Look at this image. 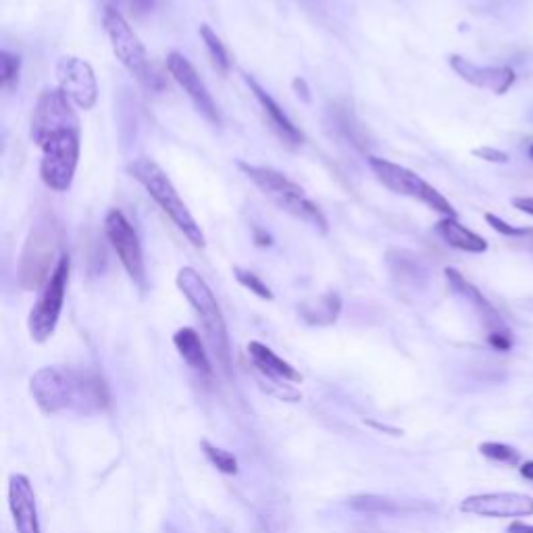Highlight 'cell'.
I'll use <instances>...</instances> for the list:
<instances>
[{
	"instance_id": "1",
	"label": "cell",
	"mask_w": 533,
	"mask_h": 533,
	"mask_svg": "<svg viewBox=\"0 0 533 533\" xmlns=\"http://www.w3.org/2000/svg\"><path fill=\"white\" fill-rule=\"evenodd\" d=\"M30 392L42 413H79L92 415L109 405V392L100 376L92 371L65 369V367H42L34 373Z\"/></svg>"
},
{
	"instance_id": "2",
	"label": "cell",
	"mask_w": 533,
	"mask_h": 533,
	"mask_svg": "<svg viewBox=\"0 0 533 533\" xmlns=\"http://www.w3.org/2000/svg\"><path fill=\"white\" fill-rule=\"evenodd\" d=\"M177 287L192 305L194 311H196L200 323H203L205 336L208 344H211V350L215 358H217L219 367L226 376L232 371V350H229V334L226 319H223V313L219 308V302L215 298V294L208 284L200 277V273L192 266H184L177 273Z\"/></svg>"
},
{
	"instance_id": "3",
	"label": "cell",
	"mask_w": 533,
	"mask_h": 533,
	"mask_svg": "<svg viewBox=\"0 0 533 533\" xmlns=\"http://www.w3.org/2000/svg\"><path fill=\"white\" fill-rule=\"evenodd\" d=\"M127 173L142 186L144 190H146L148 196L161 206V211L167 215L173 223H176V227L188 237L192 246L196 248L205 246L206 242H205L203 229H200L196 219L192 217V213L188 211V206H186L184 200L179 198L177 190L173 188L167 173L158 167L153 158H146V156L136 158V161L127 165Z\"/></svg>"
},
{
	"instance_id": "4",
	"label": "cell",
	"mask_w": 533,
	"mask_h": 533,
	"mask_svg": "<svg viewBox=\"0 0 533 533\" xmlns=\"http://www.w3.org/2000/svg\"><path fill=\"white\" fill-rule=\"evenodd\" d=\"M240 169L246 173L252 184L261 190L284 213L292 215L307 226H311L315 232L327 234V219L319 206L307 196L305 190L298 184H294L290 177H286L282 171L271 167H258V165L240 163Z\"/></svg>"
},
{
	"instance_id": "5",
	"label": "cell",
	"mask_w": 533,
	"mask_h": 533,
	"mask_svg": "<svg viewBox=\"0 0 533 533\" xmlns=\"http://www.w3.org/2000/svg\"><path fill=\"white\" fill-rule=\"evenodd\" d=\"M63 240L61 226L53 215H42L35 219L21 252L19 284L24 290H38L45 287L50 273L55 271V256Z\"/></svg>"
},
{
	"instance_id": "6",
	"label": "cell",
	"mask_w": 533,
	"mask_h": 533,
	"mask_svg": "<svg viewBox=\"0 0 533 533\" xmlns=\"http://www.w3.org/2000/svg\"><path fill=\"white\" fill-rule=\"evenodd\" d=\"M38 146L42 150V182L53 192H67L71 184H74L79 163V146H82L79 127L50 134L45 140L38 142Z\"/></svg>"
},
{
	"instance_id": "7",
	"label": "cell",
	"mask_w": 533,
	"mask_h": 533,
	"mask_svg": "<svg viewBox=\"0 0 533 533\" xmlns=\"http://www.w3.org/2000/svg\"><path fill=\"white\" fill-rule=\"evenodd\" d=\"M369 165L376 177L381 184L386 186L387 190L394 194H400V196H408L413 200H419L421 205L429 206L431 211L442 213L444 217H457V211L452 205L446 200L442 194H439L434 186H429L421 176H417L415 171H410L402 165H396L392 161H386V158L379 156H369Z\"/></svg>"
},
{
	"instance_id": "8",
	"label": "cell",
	"mask_w": 533,
	"mask_h": 533,
	"mask_svg": "<svg viewBox=\"0 0 533 533\" xmlns=\"http://www.w3.org/2000/svg\"><path fill=\"white\" fill-rule=\"evenodd\" d=\"M69 273H71V258L69 255H61L56 261L55 271L50 273L45 287H42L38 300L27 319V327H30V336L34 342H46L50 336L55 334L56 323L63 313L65 305V294H67L69 284Z\"/></svg>"
},
{
	"instance_id": "9",
	"label": "cell",
	"mask_w": 533,
	"mask_h": 533,
	"mask_svg": "<svg viewBox=\"0 0 533 533\" xmlns=\"http://www.w3.org/2000/svg\"><path fill=\"white\" fill-rule=\"evenodd\" d=\"M105 32L109 35L113 53L119 63L132 74L142 85H153V69H150L146 48L140 42L138 35L132 30L124 15L113 6H106L103 15Z\"/></svg>"
},
{
	"instance_id": "10",
	"label": "cell",
	"mask_w": 533,
	"mask_h": 533,
	"mask_svg": "<svg viewBox=\"0 0 533 533\" xmlns=\"http://www.w3.org/2000/svg\"><path fill=\"white\" fill-rule=\"evenodd\" d=\"M105 234L109 237L113 250L117 252L121 265L126 266L132 282L144 290L146 287V266H144V252L140 237L132 223L117 208H111L105 217Z\"/></svg>"
},
{
	"instance_id": "11",
	"label": "cell",
	"mask_w": 533,
	"mask_h": 533,
	"mask_svg": "<svg viewBox=\"0 0 533 533\" xmlns=\"http://www.w3.org/2000/svg\"><path fill=\"white\" fill-rule=\"evenodd\" d=\"M79 127L74 103L61 90H45L35 100L32 113V140L38 144L46 136L63 132V129Z\"/></svg>"
},
{
	"instance_id": "12",
	"label": "cell",
	"mask_w": 533,
	"mask_h": 533,
	"mask_svg": "<svg viewBox=\"0 0 533 533\" xmlns=\"http://www.w3.org/2000/svg\"><path fill=\"white\" fill-rule=\"evenodd\" d=\"M56 77H59V90L79 109L88 111L96 105L98 84L90 63L77 56H63L56 63Z\"/></svg>"
},
{
	"instance_id": "13",
	"label": "cell",
	"mask_w": 533,
	"mask_h": 533,
	"mask_svg": "<svg viewBox=\"0 0 533 533\" xmlns=\"http://www.w3.org/2000/svg\"><path fill=\"white\" fill-rule=\"evenodd\" d=\"M167 69L171 77L176 79L179 88H182L188 98L192 100L194 109H196L203 117L208 121L211 126H219L221 117H219V109L217 103H215L211 92L203 82V77L198 75V71L190 59H186L184 55L179 53H169L167 56Z\"/></svg>"
},
{
	"instance_id": "14",
	"label": "cell",
	"mask_w": 533,
	"mask_h": 533,
	"mask_svg": "<svg viewBox=\"0 0 533 533\" xmlns=\"http://www.w3.org/2000/svg\"><path fill=\"white\" fill-rule=\"evenodd\" d=\"M460 510L488 518H523L533 515V498L518 492L475 494L460 502Z\"/></svg>"
},
{
	"instance_id": "15",
	"label": "cell",
	"mask_w": 533,
	"mask_h": 533,
	"mask_svg": "<svg viewBox=\"0 0 533 533\" xmlns=\"http://www.w3.org/2000/svg\"><path fill=\"white\" fill-rule=\"evenodd\" d=\"M9 507L17 533H42L35 494L25 475L13 473L9 478Z\"/></svg>"
},
{
	"instance_id": "16",
	"label": "cell",
	"mask_w": 533,
	"mask_h": 533,
	"mask_svg": "<svg viewBox=\"0 0 533 533\" xmlns=\"http://www.w3.org/2000/svg\"><path fill=\"white\" fill-rule=\"evenodd\" d=\"M450 67L457 71L458 77H463L475 88L489 90L494 95H504L515 84V71L508 67H479V65L457 55L450 56Z\"/></svg>"
},
{
	"instance_id": "17",
	"label": "cell",
	"mask_w": 533,
	"mask_h": 533,
	"mask_svg": "<svg viewBox=\"0 0 533 533\" xmlns=\"http://www.w3.org/2000/svg\"><path fill=\"white\" fill-rule=\"evenodd\" d=\"M244 79H246L248 88L252 90V95H255V98L258 100V105H261L263 115H265L266 124H269V127H271V132L276 134L277 138L286 144V146H290V148L300 146L302 140H305V136H302L300 129L294 126L290 119H287V115L282 111V106H279L276 100L266 95V92L250 75H244Z\"/></svg>"
},
{
	"instance_id": "18",
	"label": "cell",
	"mask_w": 533,
	"mask_h": 533,
	"mask_svg": "<svg viewBox=\"0 0 533 533\" xmlns=\"http://www.w3.org/2000/svg\"><path fill=\"white\" fill-rule=\"evenodd\" d=\"M446 277H448V284L452 286V290L460 294V297H463L475 308V311H478L481 323H484L489 331V336L508 334V329H507V326H504V321L500 319V315L496 313V308L489 305V302L484 298V294H481L478 287L467 282V279L460 276L457 269H446Z\"/></svg>"
},
{
	"instance_id": "19",
	"label": "cell",
	"mask_w": 533,
	"mask_h": 533,
	"mask_svg": "<svg viewBox=\"0 0 533 533\" xmlns=\"http://www.w3.org/2000/svg\"><path fill=\"white\" fill-rule=\"evenodd\" d=\"M248 357L252 365L256 367V371H261L265 377H269L276 386L286 384H302V376L294 369V367L284 361L282 357H277L269 346L261 342H250L248 344Z\"/></svg>"
},
{
	"instance_id": "20",
	"label": "cell",
	"mask_w": 533,
	"mask_h": 533,
	"mask_svg": "<svg viewBox=\"0 0 533 533\" xmlns=\"http://www.w3.org/2000/svg\"><path fill=\"white\" fill-rule=\"evenodd\" d=\"M173 344H176L179 357L184 358L190 369H194L196 373H203V376H211L213 367H211V361H208L205 344L203 340H200L196 329L192 327L177 329L176 336H173Z\"/></svg>"
},
{
	"instance_id": "21",
	"label": "cell",
	"mask_w": 533,
	"mask_h": 533,
	"mask_svg": "<svg viewBox=\"0 0 533 533\" xmlns=\"http://www.w3.org/2000/svg\"><path fill=\"white\" fill-rule=\"evenodd\" d=\"M437 234L444 237L446 244H450L452 248H458L463 252H471V255H481L488 250L486 237L471 232L469 227H465L457 217H444L437 221Z\"/></svg>"
},
{
	"instance_id": "22",
	"label": "cell",
	"mask_w": 533,
	"mask_h": 533,
	"mask_svg": "<svg viewBox=\"0 0 533 533\" xmlns=\"http://www.w3.org/2000/svg\"><path fill=\"white\" fill-rule=\"evenodd\" d=\"M340 308H342V300L337 294L334 292H327L323 294L321 298H317L313 302H308L300 308V315L302 319L307 323H311V326H329V323H334L337 319V315H340Z\"/></svg>"
},
{
	"instance_id": "23",
	"label": "cell",
	"mask_w": 533,
	"mask_h": 533,
	"mask_svg": "<svg viewBox=\"0 0 533 533\" xmlns=\"http://www.w3.org/2000/svg\"><path fill=\"white\" fill-rule=\"evenodd\" d=\"M198 32H200V38H203V42H205L206 50H208V56H211L215 69H217L219 74H227L229 67H232V59H229L227 48L223 46L219 35L211 30V25H206V24L200 25Z\"/></svg>"
},
{
	"instance_id": "24",
	"label": "cell",
	"mask_w": 533,
	"mask_h": 533,
	"mask_svg": "<svg viewBox=\"0 0 533 533\" xmlns=\"http://www.w3.org/2000/svg\"><path fill=\"white\" fill-rule=\"evenodd\" d=\"M200 446H203V452L205 457L211 460L213 467H217V471L226 473V475H236L237 473V458L232 455V452L226 450V448H219V446H215L208 442V439H203L200 442Z\"/></svg>"
},
{
	"instance_id": "25",
	"label": "cell",
	"mask_w": 533,
	"mask_h": 533,
	"mask_svg": "<svg viewBox=\"0 0 533 533\" xmlns=\"http://www.w3.org/2000/svg\"><path fill=\"white\" fill-rule=\"evenodd\" d=\"M350 507L367 515H394L400 510L390 498H381V496H358L350 500Z\"/></svg>"
},
{
	"instance_id": "26",
	"label": "cell",
	"mask_w": 533,
	"mask_h": 533,
	"mask_svg": "<svg viewBox=\"0 0 533 533\" xmlns=\"http://www.w3.org/2000/svg\"><path fill=\"white\" fill-rule=\"evenodd\" d=\"M479 452L484 457L496 460V463H504V465H518V460H521L518 450H515L513 446H507L500 442H484L479 446Z\"/></svg>"
},
{
	"instance_id": "27",
	"label": "cell",
	"mask_w": 533,
	"mask_h": 533,
	"mask_svg": "<svg viewBox=\"0 0 533 533\" xmlns=\"http://www.w3.org/2000/svg\"><path fill=\"white\" fill-rule=\"evenodd\" d=\"M234 276H236L237 282H240V284H242L244 287H246V290H250L252 294H256L258 298H263V300H273L271 287L266 286L261 277L255 276V273H252V271L242 269V266H234Z\"/></svg>"
},
{
	"instance_id": "28",
	"label": "cell",
	"mask_w": 533,
	"mask_h": 533,
	"mask_svg": "<svg viewBox=\"0 0 533 533\" xmlns=\"http://www.w3.org/2000/svg\"><path fill=\"white\" fill-rule=\"evenodd\" d=\"M19 69H21L19 56L3 50V53H0V79H3V88L11 90L13 85L17 84Z\"/></svg>"
},
{
	"instance_id": "29",
	"label": "cell",
	"mask_w": 533,
	"mask_h": 533,
	"mask_svg": "<svg viewBox=\"0 0 533 533\" xmlns=\"http://www.w3.org/2000/svg\"><path fill=\"white\" fill-rule=\"evenodd\" d=\"M486 221L496 229V232L502 234V236H513V237H517V236L529 234V229H518V227L508 226V223H504L500 217H496V215H492V213L486 215Z\"/></svg>"
},
{
	"instance_id": "30",
	"label": "cell",
	"mask_w": 533,
	"mask_h": 533,
	"mask_svg": "<svg viewBox=\"0 0 533 533\" xmlns=\"http://www.w3.org/2000/svg\"><path fill=\"white\" fill-rule=\"evenodd\" d=\"M475 156L484 158V161H489V163H508V155L502 153V150L498 148H489V146H484V148H478L473 150Z\"/></svg>"
},
{
	"instance_id": "31",
	"label": "cell",
	"mask_w": 533,
	"mask_h": 533,
	"mask_svg": "<svg viewBox=\"0 0 533 533\" xmlns=\"http://www.w3.org/2000/svg\"><path fill=\"white\" fill-rule=\"evenodd\" d=\"M489 344L494 346L496 350H510V346H513V340H510V334H494V336H488Z\"/></svg>"
},
{
	"instance_id": "32",
	"label": "cell",
	"mask_w": 533,
	"mask_h": 533,
	"mask_svg": "<svg viewBox=\"0 0 533 533\" xmlns=\"http://www.w3.org/2000/svg\"><path fill=\"white\" fill-rule=\"evenodd\" d=\"M513 205H515V208H518V211L528 213L533 217V198L531 196H518L513 200Z\"/></svg>"
},
{
	"instance_id": "33",
	"label": "cell",
	"mask_w": 533,
	"mask_h": 533,
	"mask_svg": "<svg viewBox=\"0 0 533 533\" xmlns=\"http://www.w3.org/2000/svg\"><path fill=\"white\" fill-rule=\"evenodd\" d=\"M508 533H533V525L523 523V521H515V523L508 525Z\"/></svg>"
},
{
	"instance_id": "34",
	"label": "cell",
	"mask_w": 533,
	"mask_h": 533,
	"mask_svg": "<svg viewBox=\"0 0 533 533\" xmlns=\"http://www.w3.org/2000/svg\"><path fill=\"white\" fill-rule=\"evenodd\" d=\"M518 471H521V475L525 479L533 481V460H528V463H523L521 469H518Z\"/></svg>"
},
{
	"instance_id": "35",
	"label": "cell",
	"mask_w": 533,
	"mask_h": 533,
	"mask_svg": "<svg viewBox=\"0 0 533 533\" xmlns=\"http://www.w3.org/2000/svg\"><path fill=\"white\" fill-rule=\"evenodd\" d=\"M529 156L533 158V144H531V146H529Z\"/></svg>"
}]
</instances>
